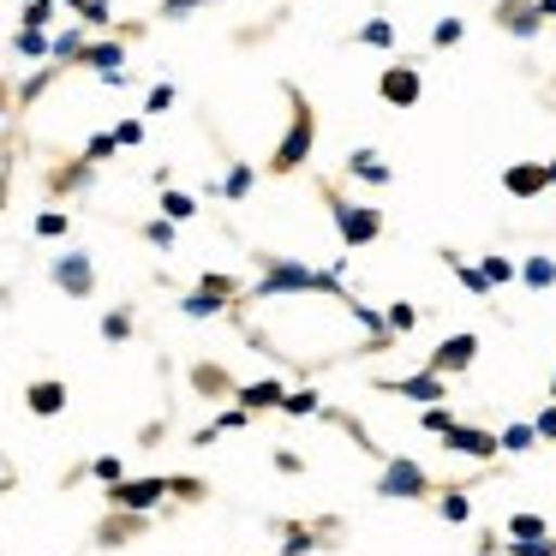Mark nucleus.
<instances>
[{"label":"nucleus","instance_id":"f257e3e1","mask_svg":"<svg viewBox=\"0 0 556 556\" xmlns=\"http://www.w3.org/2000/svg\"><path fill=\"white\" fill-rule=\"evenodd\" d=\"M281 293H341V276L305 264H269L264 281H257V300H281Z\"/></svg>","mask_w":556,"mask_h":556},{"label":"nucleus","instance_id":"f03ea898","mask_svg":"<svg viewBox=\"0 0 556 556\" xmlns=\"http://www.w3.org/2000/svg\"><path fill=\"white\" fill-rule=\"evenodd\" d=\"M312 144H317V121H312V109H305L300 97H293V126L281 132V144H276V174H293V168H305V156H312Z\"/></svg>","mask_w":556,"mask_h":556},{"label":"nucleus","instance_id":"7ed1b4c3","mask_svg":"<svg viewBox=\"0 0 556 556\" xmlns=\"http://www.w3.org/2000/svg\"><path fill=\"white\" fill-rule=\"evenodd\" d=\"M329 216H336L341 245H348V252H359V245H371L377 233H383V216L365 210V204H348V198H329Z\"/></svg>","mask_w":556,"mask_h":556},{"label":"nucleus","instance_id":"20e7f679","mask_svg":"<svg viewBox=\"0 0 556 556\" xmlns=\"http://www.w3.org/2000/svg\"><path fill=\"white\" fill-rule=\"evenodd\" d=\"M377 97H383L389 109H413V102L425 97V78H419V66H407V61H389V66H383V78H377Z\"/></svg>","mask_w":556,"mask_h":556},{"label":"nucleus","instance_id":"39448f33","mask_svg":"<svg viewBox=\"0 0 556 556\" xmlns=\"http://www.w3.org/2000/svg\"><path fill=\"white\" fill-rule=\"evenodd\" d=\"M377 496H425V467L413 455H395V460H383V479H377Z\"/></svg>","mask_w":556,"mask_h":556},{"label":"nucleus","instance_id":"423d86ee","mask_svg":"<svg viewBox=\"0 0 556 556\" xmlns=\"http://www.w3.org/2000/svg\"><path fill=\"white\" fill-rule=\"evenodd\" d=\"M496 25H503L508 37L532 42L544 30V13H539V0H496Z\"/></svg>","mask_w":556,"mask_h":556},{"label":"nucleus","instance_id":"0eeeda50","mask_svg":"<svg viewBox=\"0 0 556 556\" xmlns=\"http://www.w3.org/2000/svg\"><path fill=\"white\" fill-rule=\"evenodd\" d=\"M472 359H479V336H467V329H460V336H448L443 348L431 353V371L437 377H455V371H467Z\"/></svg>","mask_w":556,"mask_h":556},{"label":"nucleus","instance_id":"6e6552de","mask_svg":"<svg viewBox=\"0 0 556 556\" xmlns=\"http://www.w3.org/2000/svg\"><path fill=\"white\" fill-rule=\"evenodd\" d=\"M162 491H174V479H121L114 484V503L132 508V515H144V508L162 503Z\"/></svg>","mask_w":556,"mask_h":556},{"label":"nucleus","instance_id":"1a4fd4ad","mask_svg":"<svg viewBox=\"0 0 556 556\" xmlns=\"http://www.w3.org/2000/svg\"><path fill=\"white\" fill-rule=\"evenodd\" d=\"M448 448L455 455H467V460H491V455H503V443H496L491 431H479V425H448Z\"/></svg>","mask_w":556,"mask_h":556},{"label":"nucleus","instance_id":"9d476101","mask_svg":"<svg viewBox=\"0 0 556 556\" xmlns=\"http://www.w3.org/2000/svg\"><path fill=\"white\" fill-rule=\"evenodd\" d=\"M508 198H520V204H532L539 192H551V174H544V162H515V168L503 174Z\"/></svg>","mask_w":556,"mask_h":556},{"label":"nucleus","instance_id":"9b49d317","mask_svg":"<svg viewBox=\"0 0 556 556\" xmlns=\"http://www.w3.org/2000/svg\"><path fill=\"white\" fill-rule=\"evenodd\" d=\"M389 395H407V401H419V407H437V401H443V377L425 365V371H413V377H395Z\"/></svg>","mask_w":556,"mask_h":556},{"label":"nucleus","instance_id":"f8f14e48","mask_svg":"<svg viewBox=\"0 0 556 556\" xmlns=\"http://www.w3.org/2000/svg\"><path fill=\"white\" fill-rule=\"evenodd\" d=\"M281 395H288V389H281L276 377H264V383H245L240 389V407L245 413H264V407H281Z\"/></svg>","mask_w":556,"mask_h":556},{"label":"nucleus","instance_id":"ddd939ff","mask_svg":"<svg viewBox=\"0 0 556 556\" xmlns=\"http://www.w3.org/2000/svg\"><path fill=\"white\" fill-rule=\"evenodd\" d=\"M348 174H353V180H365V186H389V168L377 162V150H353Z\"/></svg>","mask_w":556,"mask_h":556},{"label":"nucleus","instance_id":"4468645a","mask_svg":"<svg viewBox=\"0 0 556 556\" xmlns=\"http://www.w3.org/2000/svg\"><path fill=\"white\" fill-rule=\"evenodd\" d=\"M54 281H61L66 293H90V257H61V264H54Z\"/></svg>","mask_w":556,"mask_h":556},{"label":"nucleus","instance_id":"2eb2a0df","mask_svg":"<svg viewBox=\"0 0 556 556\" xmlns=\"http://www.w3.org/2000/svg\"><path fill=\"white\" fill-rule=\"evenodd\" d=\"M78 61H85V66H97V73L102 78H109V73H126V49H121V42H97V49H85V54H78Z\"/></svg>","mask_w":556,"mask_h":556},{"label":"nucleus","instance_id":"dca6fc26","mask_svg":"<svg viewBox=\"0 0 556 556\" xmlns=\"http://www.w3.org/2000/svg\"><path fill=\"white\" fill-rule=\"evenodd\" d=\"M496 443H503V455H527V448H539V425H508V431H496Z\"/></svg>","mask_w":556,"mask_h":556},{"label":"nucleus","instance_id":"f3484780","mask_svg":"<svg viewBox=\"0 0 556 556\" xmlns=\"http://www.w3.org/2000/svg\"><path fill=\"white\" fill-rule=\"evenodd\" d=\"M61 407H66V389H61V383H30V413H42V419H54Z\"/></svg>","mask_w":556,"mask_h":556},{"label":"nucleus","instance_id":"a211bd4d","mask_svg":"<svg viewBox=\"0 0 556 556\" xmlns=\"http://www.w3.org/2000/svg\"><path fill=\"white\" fill-rule=\"evenodd\" d=\"M479 269H484V281H491V288H508V281H520V264H508L503 252H484Z\"/></svg>","mask_w":556,"mask_h":556},{"label":"nucleus","instance_id":"6ab92c4d","mask_svg":"<svg viewBox=\"0 0 556 556\" xmlns=\"http://www.w3.org/2000/svg\"><path fill=\"white\" fill-rule=\"evenodd\" d=\"M443 264H448V269H455V276H460V288H467V293H479V300H484V293H491V281H484V269H479V264H460V252H448Z\"/></svg>","mask_w":556,"mask_h":556},{"label":"nucleus","instance_id":"aec40b11","mask_svg":"<svg viewBox=\"0 0 556 556\" xmlns=\"http://www.w3.org/2000/svg\"><path fill=\"white\" fill-rule=\"evenodd\" d=\"M520 281H527V288H556V257H527V264H520Z\"/></svg>","mask_w":556,"mask_h":556},{"label":"nucleus","instance_id":"412c9836","mask_svg":"<svg viewBox=\"0 0 556 556\" xmlns=\"http://www.w3.org/2000/svg\"><path fill=\"white\" fill-rule=\"evenodd\" d=\"M180 305H186V317H216L228 300H222V293H210V288H198V293H186Z\"/></svg>","mask_w":556,"mask_h":556},{"label":"nucleus","instance_id":"4be33fe9","mask_svg":"<svg viewBox=\"0 0 556 556\" xmlns=\"http://www.w3.org/2000/svg\"><path fill=\"white\" fill-rule=\"evenodd\" d=\"M281 413H293V419H312V413H317V389H288V395H281Z\"/></svg>","mask_w":556,"mask_h":556},{"label":"nucleus","instance_id":"5701e85b","mask_svg":"<svg viewBox=\"0 0 556 556\" xmlns=\"http://www.w3.org/2000/svg\"><path fill=\"white\" fill-rule=\"evenodd\" d=\"M162 216H168V222H192V216H198V198H186V192H162Z\"/></svg>","mask_w":556,"mask_h":556},{"label":"nucleus","instance_id":"b1692460","mask_svg":"<svg viewBox=\"0 0 556 556\" xmlns=\"http://www.w3.org/2000/svg\"><path fill=\"white\" fill-rule=\"evenodd\" d=\"M460 37H467V25H460L455 13H448V18H437V25H431V42H437V49H455Z\"/></svg>","mask_w":556,"mask_h":556},{"label":"nucleus","instance_id":"393cba45","mask_svg":"<svg viewBox=\"0 0 556 556\" xmlns=\"http://www.w3.org/2000/svg\"><path fill=\"white\" fill-rule=\"evenodd\" d=\"M359 42H371V49H389V42H395V25H389V18H365V25H359Z\"/></svg>","mask_w":556,"mask_h":556},{"label":"nucleus","instance_id":"a878e982","mask_svg":"<svg viewBox=\"0 0 556 556\" xmlns=\"http://www.w3.org/2000/svg\"><path fill=\"white\" fill-rule=\"evenodd\" d=\"M18 54H25V61H42V54H54V42L49 37H42V30H18Z\"/></svg>","mask_w":556,"mask_h":556},{"label":"nucleus","instance_id":"bb28decb","mask_svg":"<svg viewBox=\"0 0 556 556\" xmlns=\"http://www.w3.org/2000/svg\"><path fill=\"white\" fill-rule=\"evenodd\" d=\"M508 556H556V539H508Z\"/></svg>","mask_w":556,"mask_h":556},{"label":"nucleus","instance_id":"cd10ccee","mask_svg":"<svg viewBox=\"0 0 556 556\" xmlns=\"http://www.w3.org/2000/svg\"><path fill=\"white\" fill-rule=\"evenodd\" d=\"M383 317H389V329H395V336H407V329H413V324H419V305H407V300H395V305H389V312H383Z\"/></svg>","mask_w":556,"mask_h":556},{"label":"nucleus","instance_id":"c85d7f7f","mask_svg":"<svg viewBox=\"0 0 556 556\" xmlns=\"http://www.w3.org/2000/svg\"><path fill=\"white\" fill-rule=\"evenodd\" d=\"M544 532H551V527H544V515H515V520H508V539H544Z\"/></svg>","mask_w":556,"mask_h":556},{"label":"nucleus","instance_id":"c756f323","mask_svg":"<svg viewBox=\"0 0 556 556\" xmlns=\"http://www.w3.org/2000/svg\"><path fill=\"white\" fill-rule=\"evenodd\" d=\"M437 508H443V520H455V527H467V520H472V503H467V496H460V491H448V496H443V503H437Z\"/></svg>","mask_w":556,"mask_h":556},{"label":"nucleus","instance_id":"7c9ffc66","mask_svg":"<svg viewBox=\"0 0 556 556\" xmlns=\"http://www.w3.org/2000/svg\"><path fill=\"white\" fill-rule=\"evenodd\" d=\"M114 150H121V138H114V132H97V138L85 144V162H109Z\"/></svg>","mask_w":556,"mask_h":556},{"label":"nucleus","instance_id":"2f4dec72","mask_svg":"<svg viewBox=\"0 0 556 556\" xmlns=\"http://www.w3.org/2000/svg\"><path fill=\"white\" fill-rule=\"evenodd\" d=\"M448 425H455V413H448L443 401H437V407H425V431H431V437H448Z\"/></svg>","mask_w":556,"mask_h":556},{"label":"nucleus","instance_id":"473e14b6","mask_svg":"<svg viewBox=\"0 0 556 556\" xmlns=\"http://www.w3.org/2000/svg\"><path fill=\"white\" fill-rule=\"evenodd\" d=\"M49 18H54V0H25V25L30 30H42Z\"/></svg>","mask_w":556,"mask_h":556},{"label":"nucleus","instance_id":"72a5a7b5","mask_svg":"<svg viewBox=\"0 0 556 556\" xmlns=\"http://www.w3.org/2000/svg\"><path fill=\"white\" fill-rule=\"evenodd\" d=\"M102 336H109V341H126V336H132V317H126V312H109V317H102Z\"/></svg>","mask_w":556,"mask_h":556},{"label":"nucleus","instance_id":"f704fd0d","mask_svg":"<svg viewBox=\"0 0 556 556\" xmlns=\"http://www.w3.org/2000/svg\"><path fill=\"white\" fill-rule=\"evenodd\" d=\"M90 472H97L102 484H121V479H126V472H121V455H97V467H90Z\"/></svg>","mask_w":556,"mask_h":556},{"label":"nucleus","instance_id":"c9c22d12","mask_svg":"<svg viewBox=\"0 0 556 556\" xmlns=\"http://www.w3.org/2000/svg\"><path fill=\"white\" fill-rule=\"evenodd\" d=\"M37 233H42V240H61V233H66V216H61V210H49V216H37Z\"/></svg>","mask_w":556,"mask_h":556},{"label":"nucleus","instance_id":"e433bc0d","mask_svg":"<svg viewBox=\"0 0 556 556\" xmlns=\"http://www.w3.org/2000/svg\"><path fill=\"white\" fill-rule=\"evenodd\" d=\"M222 192H228V198H245V192H252V168H233V174H228V186H222Z\"/></svg>","mask_w":556,"mask_h":556},{"label":"nucleus","instance_id":"4c0bfd02","mask_svg":"<svg viewBox=\"0 0 556 556\" xmlns=\"http://www.w3.org/2000/svg\"><path fill=\"white\" fill-rule=\"evenodd\" d=\"M78 13H85L90 25H109V18H114V13H109V0H78Z\"/></svg>","mask_w":556,"mask_h":556},{"label":"nucleus","instance_id":"58836bf2","mask_svg":"<svg viewBox=\"0 0 556 556\" xmlns=\"http://www.w3.org/2000/svg\"><path fill=\"white\" fill-rule=\"evenodd\" d=\"M532 425H539V443H556V401H551V407H544Z\"/></svg>","mask_w":556,"mask_h":556},{"label":"nucleus","instance_id":"ea45409f","mask_svg":"<svg viewBox=\"0 0 556 556\" xmlns=\"http://www.w3.org/2000/svg\"><path fill=\"white\" fill-rule=\"evenodd\" d=\"M73 54H85V37H54V61H73Z\"/></svg>","mask_w":556,"mask_h":556},{"label":"nucleus","instance_id":"a19ab883","mask_svg":"<svg viewBox=\"0 0 556 556\" xmlns=\"http://www.w3.org/2000/svg\"><path fill=\"white\" fill-rule=\"evenodd\" d=\"M114 138H121V144H144V121H121V126H114Z\"/></svg>","mask_w":556,"mask_h":556},{"label":"nucleus","instance_id":"79ce46f5","mask_svg":"<svg viewBox=\"0 0 556 556\" xmlns=\"http://www.w3.org/2000/svg\"><path fill=\"white\" fill-rule=\"evenodd\" d=\"M312 532H288V544H281V556H305V551H312Z\"/></svg>","mask_w":556,"mask_h":556},{"label":"nucleus","instance_id":"37998d69","mask_svg":"<svg viewBox=\"0 0 556 556\" xmlns=\"http://www.w3.org/2000/svg\"><path fill=\"white\" fill-rule=\"evenodd\" d=\"M174 109V85H156L150 90V114H168Z\"/></svg>","mask_w":556,"mask_h":556},{"label":"nucleus","instance_id":"c03bdc74","mask_svg":"<svg viewBox=\"0 0 556 556\" xmlns=\"http://www.w3.org/2000/svg\"><path fill=\"white\" fill-rule=\"evenodd\" d=\"M144 233H150V245H174V222H168V216H162V222H150Z\"/></svg>","mask_w":556,"mask_h":556},{"label":"nucleus","instance_id":"a18cd8bd","mask_svg":"<svg viewBox=\"0 0 556 556\" xmlns=\"http://www.w3.org/2000/svg\"><path fill=\"white\" fill-rule=\"evenodd\" d=\"M162 7H168V18H186L198 7V0H162Z\"/></svg>","mask_w":556,"mask_h":556},{"label":"nucleus","instance_id":"49530a36","mask_svg":"<svg viewBox=\"0 0 556 556\" xmlns=\"http://www.w3.org/2000/svg\"><path fill=\"white\" fill-rule=\"evenodd\" d=\"M539 13H544V25H551V18H556V0H539Z\"/></svg>","mask_w":556,"mask_h":556},{"label":"nucleus","instance_id":"de8ad7c7","mask_svg":"<svg viewBox=\"0 0 556 556\" xmlns=\"http://www.w3.org/2000/svg\"><path fill=\"white\" fill-rule=\"evenodd\" d=\"M544 174H551V186H556V162H544Z\"/></svg>","mask_w":556,"mask_h":556},{"label":"nucleus","instance_id":"09e8293b","mask_svg":"<svg viewBox=\"0 0 556 556\" xmlns=\"http://www.w3.org/2000/svg\"><path fill=\"white\" fill-rule=\"evenodd\" d=\"M551 401H556V377H551Z\"/></svg>","mask_w":556,"mask_h":556},{"label":"nucleus","instance_id":"8fccbe9b","mask_svg":"<svg viewBox=\"0 0 556 556\" xmlns=\"http://www.w3.org/2000/svg\"><path fill=\"white\" fill-rule=\"evenodd\" d=\"M66 7H78V0H66Z\"/></svg>","mask_w":556,"mask_h":556}]
</instances>
